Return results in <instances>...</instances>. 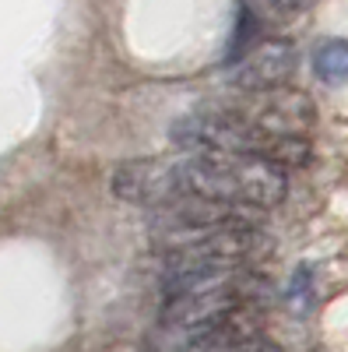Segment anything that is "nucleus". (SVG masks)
Masks as SVG:
<instances>
[{
	"label": "nucleus",
	"instance_id": "nucleus-1",
	"mask_svg": "<svg viewBox=\"0 0 348 352\" xmlns=\"http://www.w3.org/2000/svg\"><path fill=\"white\" fill-rule=\"evenodd\" d=\"M172 187H176V201L194 197V201L268 212L275 204H281L288 180H285V169L271 162L187 155V159H172Z\"/></svg>",
	"mask_w": 348,
	"mask_h": 352
},
{
	"label": "nucleus",
	"instance_id": "nucleus-2",
	"mask_svg": "<svg viewBox=\"0 0 348 352\" xmlns=\"http://www.w3.org/2000/svg\"><path fill=\"white\" fill-rule=\"evenodd\" d=\"M271 282L260 272H211V275H176L165 278V303L159 328L165 335L187 338L208 324H218L243 307H260Z\"/></svg>",
	"mask_w": 348,
	"mask_h": 352
},
{
	"label": "nucleus",
	"instance_id": "nucleus-3",
	"mask_svg": "<svg viewBox=\"0 0 348 352\" xmlns=\"http://www.w3.org/2000/svg\"><path fill=\"white\" fill-rule=\"evenodd\" d=\"M172 141L187 148V155L211 159H257L271 166H299L310 159V141L268 138L229 113H194L172 124Z\"/></svg>",
	"mask_w": 348,
	"mask_h": 352
},
{
	"label": "nucleus",
	"instance_id": "nucleus-4",
	"mask_svg": "<svg viewBox=\"0 0 348 352\" xmlns=\"http://www.w3.org/2000/svg\"><path fill=\"white\" fill-rule=\"evenodd\" d=\"M162 268L165 278L176 275H211V272H253L260 261L275 254L271 232L260 226H240V229H218L200 232L162 247Z\"/></svg>",
	"mask_w": 348,
	"mask_h": 352
},
{
	"label": "nucleus",
	"instance_id": "nucleus-5",
	"mask_svg": "<svg viewBox=\"0 0 348 352\" xmlns=\"http://www.w3.org/2000/svg\"><path fill=\"white\" fill-rule=\"evenodd\" d=\"M222 113L236 116L240 124L281 138V141H306V134L316 124V106L299 88H268V92H236Z\"/></svg>",
	"mask_w": 348,
	"mask_h": 352
},
{
	"label": "nucleus",
	"instance_id": "nucleus-6",
	"mask_svg": "<svg viewBox=\"0 0 348 352\" xmlns=\"http://www.w3.org/2000/svg\"><path fill=\"white\" fill-rule=\"evenodd\" d=\"M296 46L288 39H268L253 46L250 53L236 56V67L229 74V85L236 92H268V88H285L296 71Z\"/></svg>",
	"mask_w": 348,
	"mask_h": 352
},
{
	"label": "nucleus",
	"instance_id": "nucleus-7",
	"mask_svg": "<svg viewBox=\"0 0 348 352\" xmlns=\"http://www.w3.org/2000/svg\"><path fill=\"white\" fill-rule=\"evenodd\" d=\"M113 194L141 204V208H169L176 204V187H172V159H130L113 173Z\"/></svg>",
	"mask_w": 348,
	"mask_h": 352
},
{
	"label": "nucleus",
	"instance_id": "nucleus-8",
	"mask_svg": "<svg viewBox=\"0 0 348 352\" xmlns=\"http://www.w3.org/2000/svg\"><path fill=\"white\" fill-rule=\"evenodd\" d=\"M310 64H313V74L321 81H348V43L345 39L316 43Z\"/></svg>",
	"mask_w": 348,
	"mask_h": 352
}]
</instances>
